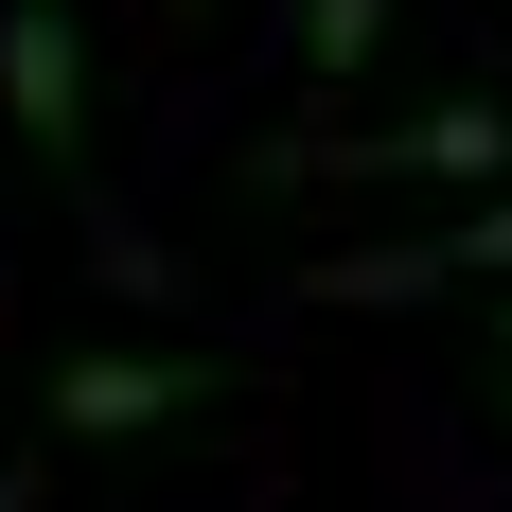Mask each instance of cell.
I'll return each instance as SVG.
<instances>
[{
	"label": "cell",
	"mask_w": 512,
	"mask_h": 512,
	"mask_svg": "<svg viewBox=\"0 0 512 512\" xmlns=\"http://www.w3.org/2000/svg\"><path fill=\"white\" fill-rule=\"evenodd\" d=\"M177 407H212V354H71L53 371V424H71V442H142V424H177Z\"/></svg>",
	"instance_id": "obj_1"
},
{
	"label": "cell",
	"mask_w": 512,
	"mask_h": 512,
	"mask_svg": "<svg viewBox=\"0 0 512 512\" xmlns=\"http://www.w3.org/2000/svg\"><path fill=\"white\" fill-rule=\"evenodd\" d=\"M0 106H18V142H89V36H71V0H0Z\"/></svg>",
	"instance_id": "obj_2"
},
{
	"label": "cell",
	"mask_w": 512,
	"mask_h": 512,
	"mask_svg": "<svg viewBox=\"0 0 512 512\" xmlns=\"http://www.w3.org/2000/svg\"><path fill=\"white\" fill-rule=\"evenodd\" d=\"M495 159H512V106L460 89V106H424V124H371L354 177H495Z\"/></svg>",
	"instance_id": "obj_3"
},
{
	"label": "cell",
	"mask_w": 512,
	"mask_h": 512,
	"mask_svg": "<svg viewBox=\"0 0 512 512\" xmlns=\"http://www.w3.org/2000/svg\"><path fill=\"white\" fill-rule=\"evenodd\" d=\"M371 36H389V0H301V89H354Z\"/></svg>",
	"instance_id": "obj_4"
},
{
	"label": "cell",
	"mask_w": 512,
	"mask_h": 512,
	"mask_svg": "<svg viewBox=\"0 0 512 512\" xmlns=\"http://www.w3.org/2000/svg\"><path fill=\"white\" fill-rule=\"evenodd\" d=\"M495 407H512V336H495Z\"/></svg>",
	"instance_id": "obj_5"
}]
</instances>
